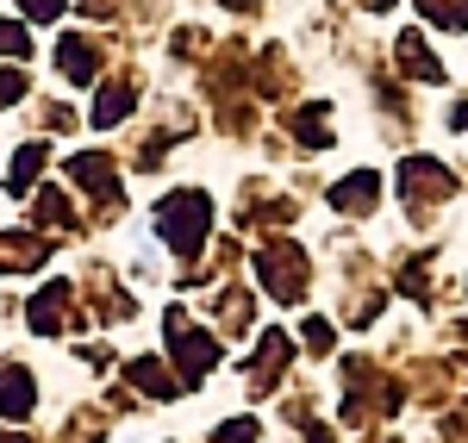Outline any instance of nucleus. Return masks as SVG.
Here are the masks:
<instances>
[{
    "mask_svg": "<svg viewBox=\"0 0 468 443\" xmlns=\"http://www.w3.org/2000/svg\"><path fill=\"white\" fill-rule=\"evenodd\" d=\"M169 337H181V381H187V387H194V381H200V374L213 369L218 356H213V343H207V337H187V319H181V312H169Z\"/></svg>",
    "mask_w": 468,
    "mask_h": 443,
    "instance_id": "nucleus-2",
    "label": "nucleus"
},
{
    "mask_svg": "<svg viewBox=\"0 0 468 443\" xmlns=\"http://www.w3.org/2000/svg\"><path fill=\"white\" fill-rule=\"evenodd\" d=\"M0 412H6V418H26V412H32V374L13 369V363L0 369Z\"/></svg>",
    "mask_w": 468,
    "mask_h": 443,
    "instance_id": "nucleus-3",
    "label": "nucleus"
},
{
    "mask_svg": "<svg viewBox=\"0 0 468 443\" xmlns=\"http://www.w3.org/2000/svg\"><path fill=\"white\" fill-rule=\"evenodd\" d=\"M13 94H19V75H0V107H6Z\"/></svg>",
    "mask_w": 468,
    "mask_h": 443,
    "instance_id": "nucleus-8",
    "label": "nucleus"
},
{
    "mask_svg": "<svg viewBox=\"0 0 468 443\" xmlns=\"http://www.w3.org/2000/svg\"><path fill=\"white\" fill-rule=\"evenodd\" d=\"M218 443H256V425L238 418V425H218Z\"/></svg>",
    "mask_w": 468,
    "mask_h": 443,
    "instance_id": "nucleus-6",
    "label": "nucleus"
},
{
    "mask_svg": "<svg viewBox=\"0 0 468 443\" xmlns=\"http://www.w3.org/2000/svg\"><path fill=\"white\" fill-rule=\"evenodd\" d=\"M368 194H375V175H356L337 187V206H368Z\"/></svg>",
    "mask_w": 468,
    "mask_h": 443,
    "instance_id": "nucleus-5",
    "label": "nucleus"
},
{
    "mask_svg": "<svg viewBox=\"0 0 468 443\" xmlns=\"http://www.w3.org/2000/svg\"><path fill=\"white\" fill-rule=\"evenodd\" d=\"M306 337H313L319 350H331V325H324V319H313V325H306Z\"/></svg>",
    "mask_w": 468,
    "mask_h": 443,
    "instance_id": "nucleus-7",
    "label": "nucleus"
},
{
    "mask_svg": "<svg viewBox=\"0 0 468 443\" xmlns=\"http://www.w3.org/2000/svg\"><path fill=\"white\" fill-rule=\"evenodd\" d=\"M282 363H288V337H282V332H269V337H262V363H256V387H262L269 374L282 369Z\"/></svg>",
    "mask_w": 468,
    "mask_h": 443,
    "instance_id": "nucleus-4",
    "label": "nucleus"
},
{
    "mask_svg": "<svg viewBox=\"0 0 468 443\" xmlns=\"http://www.w3.org/2000/svg\"><path fill=\"white\" fill-rule=\"evenodd\" d=\"M200 231H207V200L200 194H176V206H163V237L176 250H194Z\"/></svg>",
    "mask_w": 468,
    "mask_h": 443,
    "instance_id": "nucleus-1",
    "label": "nucleus"
}]
</instances>
